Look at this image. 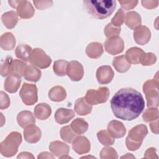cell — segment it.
Here are the masks:
<instances>
[{
	"label": "cell",
	"instance_id": "obj_44",
	"mask_svg": "<svg viewBox=\"0 0 159 159\" xmlns=\"http://www.w3.org/2000/svg\"><path fill=\"white\" fill-rule=\"evenodd\" d=\"M10 105V99L7 94L4 93L2 91H1V109H6Z\"/></svg>",
	"mask_w": 159,
	"mask_h": 159
},
{
	"label": "cell",
	"instance_id": "obj_12",
	"mask_svg": "<svg viewBox=\"0 0 159 159\" xmlns=\"http://www.w3.org/2000/svg\"><path fill=\"white\" fill-rule=\"evenodd\" d=\"M114 73L110 66L104 65L99 67L96 71V78L101 84L109 83L113 79Z\"/></svg>",
	"mask_w": 159,
	"mask_h": 159
},
{
	"label": "cell",
	"instance_id": "obj_5",
	"mask_svg": "<svg viewBox=\"0 0 159 159\" xmlns=\"http://www.w3.org/2000/svg\"><path fill=\"white\" fill-rule=\"evenodd\" d=\"M109 94V90L107 87H99L96 90L93 89L88 90L84 98L88 104L97 105L106 102L108 99Z\"/></svg>",
	"mask_w": 159,
	"mask_h": 159
},
{
	"label": "cell",
	"instance_id": "obj_7",
	"mask_svg": "<svg viewBox=\"0 0 159 159\" xmlns=\"http://www.w3.org/2000/svg\"><path fill=\"white\" fill-rule=\"evenodd\" d=\"M8 2L12 7L17 9V15L22 19H30L35 13L32 5L28 1H9Z\"/></svg>",
	"mask_w": 159,
	"mask_h": 159
},
{
	"label": "cell",
	"instance_id": "obj_39",
	"mask_svg": "<svg viewBox=\"0 0 159 159\" xmlns=\"http://www.w3.org/2000/svg\"><path fill=\"white\" fill-rule=\"evenodd\" d=\"M125 19V15L124 11L122 9H119L116 13L115 16L111 19V24L113 26L120 27L121 25L124 22Z\"/></svg>",
	"mask_w": 159,
	"mask_h": 159
},
{
	"label": "cell",
	"instance_id": "obj_32",
	"mask_svg": "<svg viewBox=\"0 0 159 159\" xmlns=\"http://www.w3.org/2000/svg\"><path fill=\"white\" fill-rule=\"evenodd\" d=\"M13 58L7 56L1 65V75L2 77L7 76L13 73Z\"/></svg>",
	"mask_w": 159,
	"mask_h": 159
},
{
	"label": "cell",
	"instance_id": "obj_22",
	"mask_svg": "<svg viewBox=\"0 0 159 159\" xmlns=\"http://www.w3.org/2000/svg\"><path fill=\"white\" fill-rule=\"evenodd\" d=\"M51 114V107L47 103H40L34 108V115L40 120H45L48 119Z\"/></svg>",
	"mask_w": 159,
	"mask_h": 159
},
{
	"label": "cell",
	"instance_id": "obj_9",
	"mask_svg": "<svg viewBox=\"0 0 159 159\" xmlns=\"http://www.w3.org/2000/svg\"><path fill=\"white\" fill-rule=\"evenodd\" d=\"M105 50L111 55H116L123 52L124 42L119 36L107 39L104 42Z\"/></svg>",
	"mask_w": 159,
	"mask_h": 159
},
{
	"label": "cell",
	"instance_id": "obj_35",
	"mask_svg": "<svg viewBox=\"0 0 159 159\" xmlns=\"http://www.w3.org/2000/svg\"><path fill=\"white\" fill-rule=\"evenodd\" d=\"M60 134L63 140L67 143H71L77 135L69 125L63 127L60 130Z\"/></svg>",
	"mask_w": 159,
	"mask_h": 159
},
{
	"label": "cell",
	"instance_id": "obj_28",
	"mask_svg": "<svg viewBox=\"0 0 159 159\" xmlns=\"http://www.w3.org/2000/svg\"><path fill=\"white\" fill-rule=\"evenodd\" d=\"M125 25L131 29H135L141 25V17L135 11H130L125 15Z\"/></svg>",
	"mask_w": 159,
	"mask_h": 159
},
{
	"label": "cell",
	"instance_id": "obj_15",
	"mask_svg": "<svg viewBox=\"0 0 159 159\" xmlns=\"http://www.w3.org/2000/svg\"><path fill=\"white\" fill-rule=\"evenodd\" d=\"M107 131L114 138H120L125 135L126 129L121 122L114 120L109 123Z\"/></svg>",
	"mask_w": 159,
	"mask_h": 159
},
{
	"label": "cell",
	"instance_id": "obj_43",
	"mask_svg": "<svg viewBox=\"0 0 159 159\" xmlns=\"http://www.w3.org/2000/svg\"><path fill=\"white\" fill-rule=\"evenodd\" d=\"M35 7L40 10L51 7L53 5L52 1H33Z\"/></svg>",
	"mask_w": 159,
	"mask_h": 159
},
{
	"label": "cell",
	"instance_id": "obj_11",
	"mask_svg": "<svg viewBox=\"0 0 159 159\" xmlns=\"http://www.w3.org/2000/svg\"><path fill=\"white\" fill-rule=\"evenodd\" d=\"M151 37L150 29L144 25H140L136 27L134 31V39L135 42L139 45L147 43Z\"/></svg>",
	"mask_w": 159,
	"mask_h": 159
},
{
	"label": "cell",
	"instance_id": "obj_8",
	"mask_svg": "<svg viewBox=\"0 0 159 159\" xmlns=\"http://www.w3.org/2000/svg\"><path fill=\"white\" fill-rule=\"evenodd\" d=\"M29 61L32 65L44 69L50 65L52 59L42 49L36 48L32 50Z\"/></svg>",
	"mask_w": 159,
	"mask_h": 159
},
{
	"label": "cell",
	"instance_id": "obj_14",
	"mask_svg": "<svg viewBox=\"0 0 159 159\" xmlns=\"http://www.w3.org/2000/svg\"><path fill=\"white\" fill-rule=\"evenodd\" d=\"M90 146L89 140L84 136L76 137L72 145L74 151L80 155L88 153L90 150Z\"/></svg>",
	"mask_w": 159,
	"mask_h": 159
},
{
	"label": "cell",
	"instance_id": "obj_4",
	"mask_svg": "<svg viewBox=\"0 0 159 159\" xmlns=\"http://www.w3.org/2000/svg\"><path fill=\"white\" fill-rule=\"evenodd\" d=\"M22 142V135L18 132H11L6 139L1 143V153L3 156L9 157L14 156L18 150Z\"/></svg>",
	"mask_w": 159,
	"mask_h": 159
},
{
	"label": "cell",
	"instance_id": "obj_21",
	"mask_svg": "<svg viewBox=\"0 0 159 159\" xmlns=\"http://www.w3.org/2000/svg\"><path fill=\"white\" fill-rule=\"evenodd\" d=\"M103 53V47L101 43L91 42L86 48V53L88 57L93 59L98 58Z\"/></svg>",
	"mask_w": 159,
	"mask_h": 159
},
{
	"label": "cell",
	"instance_id": "obj_42",
	"mask_svg": "<svg viewBox=\"0 0 159 159\" xmlns=\"http://www.w3.org/2000/svg\"><path fill=\"white\" fill-rule=\"evenodd\" d=\"M153 89H158V77L157 79L148 80L145 81L143 85V91L144 93H146L150 90Z\"/></svg>",
	"mask_w": 159,
	"mask_h": 159
},
{
	"label": "cell",
	"instance_id": "obj_48",
	"mask_svg": "<svg viewBox=\"0 0 159 159\" xmlns=\"http://www.w3.org/2000/svg\"><path fill=\"white\" fill-rule=\"evenodd\" d=\"M34 158V157L32 155V153L25 152H21L17 156V158Z\"/></svg>",
	"mask_w": 159,
	"mask_h": 159
},
{
	"label": "cell",
	"instance_id": "obj_16",
	"mask_svg": "<svg viewBox=\"0 0 159 159\" xmlns=\"http://www.w3.org/2000/svg\"><path fill=\"white\" fill-rule=\"evenodd\" d=\"M21 81V76L15 73L10 75L4 81L5 90L10 93L17 92L20 86Z\"/></svg>",
	"mask_w": 159,
	"mask_h": 159
},
{
	"label": "cell",
	"instance_id": "obj_34",
	"mask_svg": "<svg viewBox=\"0 0 159 159\" xmlns=\"http://www.w3.org/2000/svg\"><path fill=\"white\" fill-rule=\"evenodd\" d=\"M145 94L147 101V107H157L158 106V89L150 90Z\"/></svg>",
	"mask_w": 159,
	"mask_h": 159
},
{
	"label": "cell",
	"instance_id": "obj_46",
	"mask_svg": "<svg viewBox=\"0 0 159 159\" xmlns=\"http://www.w3.org/2000/svg\"><path fill=\"white\" fill-rule=\"evenodd\" d=\"M142 6L149 9H154L158 6V1H142Z\"/></svg>",
	"mask_w": 159,
	"mask_h": 159
},
{
	"label": "cell",
	"instance_id": "obj_25",
	"mask_svg": "<svg viewBox=\"0 0 159 159\" xmlns=\"http://www.w3.org/2000/svg\"><path fill=\"white\" fill-rule=\"evenodd\" d=\"M41 75L40 70L35 66L27 65L24 72V78L27 81L37 82L40 80Z\"/></svg>",
	"mask_w": 159,
	"mask_h": 159
},
{
	"label": "cell",
	"instance_id": "obj_47",
	"mask_svg": "<svg viewBox=\"0 0 159 159\" xmlns=\"http://www.w3.org/2000/svg\"><path fill=\"white\" fill-rule=\"evenodd\" d=\"M158 119L155 120H153V122H151L150 123V127H151V129H152V131L157 134L158 133Z\"/></svg>",
	"mask_w": 159,
	"mask_h": 159
},
{
	"label": "cell",
	"instance_id": "obj_10",
	"mask_svg": "<svg viewBox=\"0 0 159 159\" xmlns=\"http://www.w3.org/2000/svg\"><path fill=\"white\" fill-rule=\"evenodd\" d=\"M66 75L73 81H80L84 75L83 65L78 61H71L68 63Z\"/></svg>",
	"mask_w": 159,
	"mask_h": 159
},
{
	"label": "cell",
	"instance_id": "obj_3",
	"mask_svg": "<svg viewBox=\"0 0 159 159\" xmlns=\"http://www.w3.org/2000/svg\"><path fill=\"white\" fill-rule=\"evenodd\" d=\"M147 134V127L144 124H139L132 128L126 138L125 143L127 148L132 151L137 150L141 146Z\"/></svg>",
	"mask_w": 159,
	"mask_h": 159
},
{
	"label": "cell",
	"instance_id": "obj_18",
	"mask_svg": "<svg viewBox=\"0 0 159 159\" xmlns=\"http://www.w3.org/2000/svg\"><path fill=\"white\" fill-rule=\"evenodd\" d=\"M17 121L19 125L22 128H25L27 126L35 123V119L33 114L29 111L20 112L17 114Z\"/></svg>",
	"mask_w": 159,
	"mask_h": 159
},
{
	"label": "cell",
	"instance_id": "obj_33",
	"mask_svg": "<svg viewBox=\"0 0 159 159\" xmlns=\"http://www.w3.org/2000/svg\"><path fill=\"white\" fill-rule=\"evenodd\" d=\"M68 62L65 60H58L54 62L53 69L54 73L58 76H64L66 75Z\"/></svg>",
	"mask_w": 159,
	"mask_h": 159
},
{
	"label": "cell",
	"instance_id": "obj_2",
	"mask_svg": "<svg viewBox=\"0 0 159 159\" xmlns=\"http://www.w3.org/2000/svg\"><path fill=\"white\" fill-rule=\"evenodd\" d=\"M84 8L93 17L104 19L109 17L116 8V1L114 0L83 1Z\"/></svg>",
	"mask_w": 159,
	"mask_h": 159
},
{
	"label": "cell",
	"instance_id": "obj_36",
	"mask_svg": "<svg viewBox=\"0 0 159 159\" xmlns=\"http://www.w3.org/2000/svg\"><path fill=\"white\" fill-rule=\"evenodd\" d=\"M97 137L99 141L104 145H111L115 142L114 138L112 137L109 134L108 131L106 130H102L99 131L97 134Z\"/></svg>",
	"mask_w": 159,
	"mask_h": 159
},
{
	"label": "cell",
	"instance_id": "obj_30",
	"mask_svg": "<svg viewBox=\"0 0 159 159\" xmlns=\"http://www.w3.org/2000/svg\"><path fill=\"white\" fill-rule=\"evenodd\" d=\"M112 65L119 73H124L128 71L130 67V64L126 60L124 55H120L114 58Z\"/></svg>",
	"mask_w": 159,
	"mask_h": 159
},
{
	"label": "cell",
	"instance_id": "obj_37",
	"mask_svg": "<svg viewBox=\"0 0 159 159\" xmlns=\"http://www.w3.org/2000/svg\"><path fill=\"white\" fill-rule=\"evenodd\" d=\"M143 120L148 122L158 119V111L157 108H150L145 111L142 116Z\"/></svg>",
	"mask_w": 159,
	"mask_h": 159
},
{
	"label": "cell",
	"instance_id": "obj_6",
	"mask_svg": "<svg viewBox=\"0 0 159 159\" xmlns=\"http://www.w3.org/2000/svg\"><path fill=\"white\" fill-rule=\"evenodd\" d=\"M19 96L25 105L30 106L34 104L38 101L36 85L24 83L20 90Z\"/></svg>",
	"mask_w": 159,
	"mask_h": 159
},
{
	"label": "cell",
	"instance_id": "obj_38",
	"mask_svg": "<svg viewBox=\"0 0 159 159\" xmlns=\"http://www.w3.org/2000/svg\"><path fill=\"white\" fill-rule=\"evenodd\" d=\"M157 61L156 55L151 52H144L140 59V63L143 66H148L154 64Z\"/></svg>",
	"mask_w": 159,
	"mask_h": 159
},
{
	"label": "cell",
	"instance_id": "obj_41",
	"mask_svg": "<svg viewBox=\"0 0 159 159\" xmlns=\"http://www.w3.org/2000/svg\"><path fill=\"white\" fill-rule=\"evenodd\" d=\"M120 27H115L111 23H109L105 27L104 32L107 37L111 38L118 36L120 32Z\"/></svg>",
	"mask_w": 159,
	"mask_h": 159
},
{
	"label": "cell",
	"instance_id": "obj_24",
	"mask_svg": "<svg viewBox=\"0 0 159 159\" xmlns=\"http://www.w3.org/2000/svg\"><path fill=\"white\" fill-rule=\"evenodd\" d=\"M50 150L55 155L60 157V155H67L69 153V146L60 141H53L50 143Z\"/></svg>",
	"mask_w": 159,
	"mask_h": 159
},
{
	"label": "cell",
	"instance_id": "obj_26",
	"mask_svg": "<svg viewBox=\"0 0 159 159\" xmlns=\"http://www.w3.org/2000/svg\"><path fill=\"white\" fill-rule=\"evenodd\" d=\"M31 47L26 44L19 45L15 49L16 56L24 61H28L32 52Z\"/></svg>",
	"mask_w": 159,
	"mask_h": 159
},
{
	"label": "cell",
	"instance_id": "obj_40",
	"mask_svg": "<svg viewBox=\"0 0 159 159\" xmlns=\"http://www.w3.org/2000/svg\"><path fill=\"white\" fill-rule=\"evenodd\" d=\"M27 66V64L24 61L19 60H14L13 73L17 74L20 76H24V72Z\"/></svg>",
	"mask_w": 159,
	"mask_h": 159
},
{
	"label": "cell",
	"instance_id": "obj_1",
	"mask_svg": "<svg viewBox=\"0 0 159 159\" xmlns=\"http://www.w3.org/2000/svg\"><path fill=\"white\" fill-rule=\"evenodd\" d=\"M111 107L114 116L124 120L137 118L145 107L144 99L134 88H122L117 91L111 99Z\"/></svg>",
	"mask_w": 159,
	"mask_h": 159
},
{
	"label": "cell",
	"instance_id": "obj_13",
	"mask_svg": "<svg viewBox=\"0 0 159 159\" xmlns=\"http://www.w3.org/2000/svg\"><path fill=\"white\" fill-rule=\"evenodd\" d=\"M42 132L39 127L34 124L30 125L24 128V136L26 142L30 143H35L39 142L41 138Z\"/></svg>",
	"mask_w": 159,
	"mask_h": 159
},
{
	"label": "cell",
	"instance_id": "obj_23",
	"mask_svg": "<svg viewBox=\"0 0 159 159\" xmlns=\"http://www.w3.org/2000/svg\"><path fill=\"white\" fill-rule=\"evenodd\" d=\"M66 92L65 88L61 86L53 87L48 92V98L52 101L61 102L65 99Z\"/></svg>",
	"mask_w": 159,
	"mask_h": 159
},
{
	"label": "cell",
	"instance_id": "obj_19",
	"mask_svg": "<svg viewBox=\"0 0 159 159\" xmlns=\"http://www.w3.org/2000/svg\"><path fill=\"white\" fill-rule=\"evenodd\" d=\"M144 52L140 48L136 47H132L127 50L124 57L130 64H139L140 63V57Z\"/></svg>",
	"mask_w": 159,
	"mask_h": 159
},
{
	"label": "cell",
	"instance_id": "obj_31",
	"mask_svg": "<svg viewBox=\"0 0 159 159\" xmlns=\"http://www.w3.org/2000/svg\"><path fill=\"white\" fill-rule=\"evenodd\" d=\"M70 127L77 135H81L86 132L88 129V124L81 118L75 119L70 125Z\"/></svg>",
	"mask_w": 159,
	"mask_h": 159
},
{
	"label": "cell",
	"instance_id": "obj_27",
	"mask_svg": "<svg viewBox=\"0 0 159 159\" xmlns=\"http://www.w3.org/2000/svg\"><path fill=\"white\" fill-rule=\"evenodd\" d=\"M17 16V14L15 11H11L4 13L2 15L1 20L7 29H12L16 25L18 22Z\"/></svg>",
	"mask_w": 159,
	"mask_h": 159
},
{
	"label": "cell",
	"instance_id": "obj_17",
	"mask_svg": "<svg viewBox=\"0 0 159 159\" xmlns=\"http://www.w3.org/2000/svg\"><path fill=\"white\" fill-rule=\"evenodd\" d=\"M75 116V112L71 109L65 108H58L55 113V121L60 124H66Z\"/></svg>",
	"mask_w": 159,
	"mask_h": 159
},
{
	"label": "cell",
	"instance_id": "obj_20",
	"mask_svg": "<svg viewBox=\"0 0 159 159\" xmlns=\"http://www.w3.org/2000/svg\"><path fill=\"white\" fill-rule=\"evenodd\" d=\"M74 109L78 115L86 116L91 113L93 107L86 101L84 98H80L75 101Z\"/></svg>",
	"mask_w": 159,
	"mask_h": 159
},
{
	"label": "cell",
	"instance_id": "obj_29",
	"mask_svg": "<svg viewBox=\"0 0 159 159\" xmlns=\"http://www.w3.org/2000/svg\"><path fill=\"white\" fill-rule=\"evenodd\" d=\"M16 44V39L11 32L3 34L0 39L1 47L5 50H11L14 48Z\"/></svg>",
	"mask_w": 159,
	"mask_h": 159
},
{
	"label": "cell",
	"instance_id": "obj_45",
	"mask_svg": "<svg viewBox=\"0 0 159 159\" xmlns=\"http://www.w3.org/2000/svg\"><path fill=\"white\" fill-rule=\"evenodd\" d=\"M121 7L125 10L134 9L138 4V1H119Z\"/></svg>",
	"mask_w": 159,
	"mask_h": 159
}]
</instances>
